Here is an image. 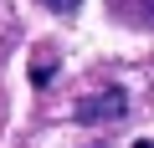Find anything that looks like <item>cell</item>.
<instances>
[{
    "mask_svg": "<svg viewBox=\"0 0 154 148\" xmlns=\"http://www.w3.org/2000/svg\"><path fill=\"white\" fill-rule=\"evenodd\" d=\"M118 118H128L123 87H103V92H93V97L77 102V123H118Z\"/></svg>",
    "mask_w": 154,
    "mask_h": 148,
    "instance_id": "obj_1",
    "label": "cell"
},
{
    "mask_svg": "<svg viewBox=\"0 0 154 148\" xmlns=\"http://www.w3.org/2000/svg\"><path fill=\"white\" fill-rule=\"evenodd\" d=\"M51 66H57V61H51V56H41V61L31 66V77H36V82H51Z\"/></svg>",
    "mask_w": 154,
    "mask_h": 148,
    "instance_id": "obj_2",
    "label": "cell"
},
{
    "mask_svg": "<svg viewBox=\"0 0 154 148\" xmlns=\"http://www.w3.org/2000/svg\"><path fill=\"white\" fill-rule=\"evenodd\" d=\"M41 5H46V10H62V16H72L77 5H82V0H41Z\"/></svg>",
    "mask_w": 154,
    "mask_h": 148,
    "instance_id": "obj_3",
    "label": "cell"
},
{
    "mask_svg": "<svg viewBox=\"0 0 154 148\" xmlns=\"http://www.w3.org/2000/svg\"><path fill=\"white\" fill-rule=\"evenodd\" d=\"M134 148H154V143H149V138H139V143H134Z\"/></svg>",
    "mask_w": 154,
    "mask_h": 148,
    "instance_id": "obj_4",
    "label": "cell"
},
{
    "mask_svg": "<svg viewBox=\"0 0 154 148\" xmlns=\"http://www.w3.org/2000/svg\"><path fill=\"white\" fill-rule=\"evenodd\" d=\"M93 148H108V143H93Z\"/></svg>",
    "mask_w": 154,
    "mask_h": 148,
    "instance_id": "obj_5",
    "label": "cell"
}]
</instances>
